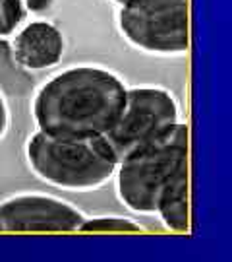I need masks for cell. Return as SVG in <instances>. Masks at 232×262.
<instances>
[{"instance_id": "cell-8", "label": "cell", "mask_w": 232, "mask_h": 262, "mask_svg": "<svg viewBox=\"0 0 232 262\" xmlns=\"http://www.w3.org/2000/svg\"><path fill=\"white\" fill-rule=\"evenodd\" d=\"M155 214L167 229L188 233L190 229V163H186L159 192Z\"/></svg>"}, {"instance_id": "cell-4", "label": "cell", "mask_w": 232, "mask_h": 262, "mask_svg": "<svg viewBox=\"0 0 232 262\" xmlns=\"http://www.w3.org/2000/svg\"><path fill=\"white\" fill-rule=\"evenodd\" d=\"M116 26L126 43L149 55H184L190 47L188 0H126Z\"/></svg>"}, {"instance_id": "cell-7", "label": "cell", "mask_w": 232, "mask_h": 262, "mask_svg": "<svg viewBox=\"0 0 232 262\" xmlns=\"http://www.w3.org/2000/svg\"><path fill=\"white\" fill-rule=\"evenodd\" d=\"M66 51L64 33L46 19L25 21L12 35V55L21 68L39 72L56 66Z\"/></svg>"}, {"instance_id": "cell-6", "label": "cell", "mask_w": 232, "mask_h": 262, "mask_svg": "<svg viewBox=\"0 0 232 262\" xmlns=\"http://www.w3.org/2000/svg\"><path fill=\"white\" fill-rule=\"evenodd\" d=\"M85 214L46 192H18L0 202V233H80Z\"/></svg>"}, {"instance_id": "cell-2", "label": "cell", "mask_w": 232, "mask_h": 262, "mask_svg": "<svg viewBox=\"0 0 232 262\" xmlns=\"http://www.w3.org/2000/svg\"><path fill=\"white\" fill-rule=\"evenodd\" d=\"M31 173L50 187L91 192L114 181L118 156L105 136H74L35 130L25 142Z\"/></svg>"}, {"instance_id": "cell-12", "label": "cell", "mask_w": 232, "mask_h": 262, "mask_svg": "<svg viewBox=\"0 0 232 262\" xmlns=\"http://www.w3.org/2000/svg\"><path fill=\"white\" fill-rule=\"evenodd\" d=\"M55 4V0H25V8L29 14H45Z\"/></svg>"}, {"instance_id": "cell-9", "label": "cell", "mask_w": 232, "mask_h": 262, "mask_svg": "<svg viewBox=\"0 0 232 262\" xmlns=\"http://www.w3.org/2000/svg\"><path fill=\"white\" fill-rule=\"evenodd\" d=\"M143 227L128 215H85L80 233H141Z\"/></svg>"}, {"instance_id": "cell-10", "label": "cell", "mask_w": 232, "mask_h": 262, "mask_svg": "<svg viewBox=\"0 0 232 262\" xmlns=\"http://www.w3.org/2000/svg\"><path fill=\"white\" fill-rule=\"evenodd\" d=\"M28 16L25 0H0V37H12Z\"/></svg>"}, {"instance_id": "cell-5", "label": "cell", "mask_w": 232, "mask_h": 262, "mask_svg": "<svg viewBox=\"0 0 232 262\" xmlns=\"http://www.w3.org/2000/svg\"><path fill=\"white\" fill-rule=\"evenodd\" d=\"M180 122V109L172 92L159 85L128 88L120 115L105 138L120 161L126 154Z\"/></svg>"}, {"instance_id": "cell-11", "label": "cell", "mask_w": 232, "mask_h": 262, "mask_svg": "<svg viewBox=\"0 0 232 262\" xmlns=\"http://www.w3.org/2000/svg\"><path fill=\"white\" fill-rule=\"evenodd\" d=\"M10 130V103L8 97L4 94L2 85H0V142L6 138Z\"/></svg>"}, {"instance_id": "cell-3", "label": "cell", "mask_w": 232, "mask_h": 262, "mask_svg": "<svg viewBox=\"0 0 232 262\" xmlns=\"http://www.w3.org/2000/svg\"><path fill=\"white\" fill-rule=\"evenodd\" d=\"M190 130L178 122L153 140L134 148L118 161L116 196L134 214H155L159 192L178 169L190 163Z\"/></svg>"}, {"instance_id": "cell-1", "label": "cell", "mask_w": 232, "mask_h": 262, "mask_svg": "<svg viewBox=\"0 0 232 262\" xmlns=\"http://www.w3.org/2000/svg\"><path fill=\"white\" fill-rule=\"evenodd\" d=\"M128 85L111 68L75 64L37 88L31 115L39 130L74 136H105L120 115Z\"/></svg>"}, {"instance_id": "cell-13", "label": "cell", "mask_w": 232, "mask_h": 262, "mask_svg": "<svg viewBox=\"0 0 232 262\" xmlns=\"http://www.w3.org/2000/svg\"><path fill=\"white\" fill-rule=\"evenodd\" d=\"M112 2H116V4H118V6H120V4H124V2H126V0H112Z\"/></svg>"}]
</instances>
